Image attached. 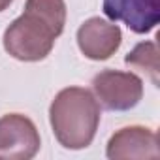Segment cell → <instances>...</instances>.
Masks as SVG:
<instances>
[{
  "label": "cell",
  "instance_id": "obj_6",
  "mask_svg": "<svg viewBox=\"0 0 160 160\" xmlns=\"http://www.w3.org/2000/svg\"><path fill=\"white\" fill-rule=\"evenodd\" d=\"M106 154L111 160L158 158V136L154 130L145 126H124L109 138Z\"/></svg>",
  "mask_w": 160,
  "mask_h": 160
},
{
  "label": "cell",
  "instance_id": "obj_2",
  "mask_svg": "<svg viewBox=\"0 0 160 160\" xmlns=\"http://www.w3.org/2000/svg\"><path fill=\"white\" fill-rule=\"evenodd\" d=\"M58 36L38 17L23 12L6 30H4V49L17 60L38 62L43 60L55 45Z\"/></svg>",
  "mask_w": 160,
  "mask_h": 160
},
{
  "label": "cell",
  "instance_id": "obj_9",
  "mask_svg": "<svg viewBox=\"0 0 160 160\" xmlns=\"http://www.w3.org/2000/svg\"><path fill=\"white\" fill-rule=\"evenodd\" d=\"M124 62L128 66H134V68H139L143 72L149 73L151 81L154 87H158V45L156 42H141L138 43L126 57H124Z\"/></svg>",
  "mask_w": 160,
  "mask_h": 160
},
{
  "label": "cell",
  "instance_id": "obj_1",
  "mask_svg": "<svg viewBox=\"0 0 160 160\" xmlns=\"http://www.w3.org/2000/svg\"><path fill=\"white\" fill-rule=\"evenodd\" d=\"M100 104L83 87H66L51 102L49 122L64 149L79 151L92 143L100 124Z\"/></svg>",
  "mask_w": 160,
  "mask_h": 160
},
{
  "label": "cell",
  "instance_id": "obj_7",
  "mask_svg": "<svg viewBox=\"0 0 160 160\" xmlns=\"http://www.w3.org/2000/svg\"><path fill=\"white\" fill-rule=\"evenodd\" d=\"M104 13L136 34H147L158 25L160 0H104Z\"/></svg>",
  "mask_w": 160,
  "mask_h": 160
},
{
  "label": "cell",
  "instance_id": "obj_4",
  "mask_svg": "<svg viewBox=\"0 0 160 160\" xmlns=\"http://www.w3.org/2000/svg\"><path fill=\"white\" fill-rule=\"evenodd\" d=\"M40 145L38 128L28 117L21 113L0 117V158L30 160L38 154Z\"/></svg>",
  "mask_w": 160,
  "mask_h": 160
},
{
  "label": "cell",
  "instance_id": "obj_5",
  "mask_svg": "<svg viewBox=\"0 0 160 160\" xmlns=\"http://www.w3.org/2000/svg\"><path fill=\"white\" fill-rule=\"evenodd\" d=\"M122 32L119 25L102 17L87 19L77 30V45L91 60H108L121 47Z\"/></svg>",
  "mask_w": 160,
  "mask_h": 160
},
{
  "label": "cell",
  "instance_id": "obj_10",
  "mask_svg": "<svg viewBox=\"0 0 160 160\" xmlns=\"http://www.w3.org/2000/svg\"><path fill=\"white\" fill-rule=\"evenodd\" d=\"M12 2H13V0H0V12H4Z\"/></svg>",
  "mask_w": 160,
  "mask_h": 160
},
{
  "label": "cell",
  "instance_id": "obj_8",
  "mask_svg": "<svg viewBox=\"0 0 160 160\" xmlns=\"http://www.w3.org/2000/svg\"><path fill=\"white\" fill-rule=\"evenodd\" d=\"M25 12L43 21L57 36L64 32V25H66L64 0H27Z\"/></svg>",
  "mask_w": 160,
  "mask_h": 160
},
{
  "label": "cell",
  "instance_id": "obj_3",
  "mask_svg": "<svg viewBox=\"0 0 160 160\" xmlns=\"http://www.w3.org/2000/svg\"><path fill=\"white\" fill-rule=\"evenodd\" d=\"M94 98L109 111H128L143 98V81L132 72L104 70L92 79Z\"/></svg>",
  "mask_w": 160,
  "mask_h": 160
}]
</instances>
